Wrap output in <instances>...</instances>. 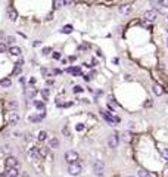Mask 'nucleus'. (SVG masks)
<instances>
[{
    "label": "nucleus",
    "instance_id": "nucleus-1",
    "mask_svg": "<svg viewBox=\"0 0 168 177\" xmlns=\"http://www.w3.org/2000/svg\"><path fill=\"white\" fill-rule=\"evenodd\" d=\"M100 115L103 117V120L106 121V123L112 124V126H115V124H118L119 121H121V118L117 117V115H111L109 112H105V111H100Z\"/></svg>",
    "mask_w": 168,
    "mask_h": 177
},
{
    "label": "nucleus",
    "instance_id": "nucleus-2",
    "mask_svg": "<svg viewBox=\"0 0 168 177\" xmlns=\"http://www.w3.org/2000/svg\"><path fill=\"white\" fill-rule=\"evenodd\" d=\"M68 173L69 174H72V176H77V174H80L81 173V165L75 161V162H71L68 165Z\"/></svg>",
    "mask_w": 168,
    "mask_h": 177
},
{
    "label": "nucleus",
    "instance_id": "nucleus-3",
    "mask_svg": "<svg viewBox=\"0 0 168 177\" xmlns=\"http://www.w3.org/2000/svg\"><path fill=\"white\" fill-rule=\"evenodd\" d=\"M143 16H145V19L147 21V22H155L156 18H158V12L153 10V9H149V10H146V12H145Z\"/></svg>",
    "mask_w": 168,
    "mask_h": 177
},
{
    "label": "nucleus",
    "instance_id": "nucleus-4",
    "mask_svg": "<svg viewBox=\"0 0 168 177\" xmlns=\"http://www.w3.org/2000/svg\"><path fill=\"white\" fill-rule=\"evenodd\" d=\"M118 142H119V137H118V134H117V133H114V134L108 136V145H109V148L115 149V148L118 146Z\"/></svg>",
    "mask_w": 168,
    "mask_h": 177
},
{
    "label": "nucleus",
    "instance_id": "nucleus-5",
    "mask_svg": "<svg viewBox=\"0 0 168 177\" xmlns=\"http://www.w3.org/2000/svg\"><path fill=\"white\" fill-rule=\"evenodd\" d=\"M103 168H105V165H103V161H95L93 162V170H95V173L97 174V176H102L103 174Z\"/></svg>",
    "mask_w": 168,
    "mask_h": 177
},
{
    "label": "nucleus",
    "instance_id": "nucleus-6",
    "mask_svg": "<svg viewBox=\"0 0 168 177\" xmlns=\"http://www.w3.org/2000/svg\"><path fill=\"white\" fill-rule=\"evenodd\" d=\"M65 159H66L69 164L75 162V161L78 159V154L75 152V150H66V152H65Z\"/></svg>",
    "mask_w": 168,
    "mask_h": 177
},
{
    "label": "nucleus",
    "instance_id": "nucleus-7",
    "mask_svg": "<svg viewBox=\"0 0 168 177\" xmlns=\"http://www.w3.org/2000/svg\"><path fill=\"white\" fill-rule=\"evenodd\" d=\"M44 111H41V114H31V115H30V121H31V123H41V121H43V118H44Z\"/></svg>",
    "mask_w": 168,
    "mask_h": 177
},
{
    "label": "nucleus",
    "instance_id": "nucleus-8",
    "mask_svg": "<svg viewBox=\"0 0 168 177\" xmlns=\"http://www.w3.org/2000/svg\"><path fill=\"white\" fill-rule=\"evenodd\" d=\"M119 139H121V142H124V143H130V142L133 140V134L128 130H124L121 134H119Z\"/></svg>",
    "mask_w": 168,
    "mask_h": 177
},
{
    "label": "nucleus",
    "instance_id": "nucleus-9",
    "mask_svg": "<svg viewBox=\"0 0 168 177\" xmlns=\"http://www.w3.org/2000/svg\"><path fill=\"white\" fill-rule=\"evenodd\" d=\"M131 9H133V6L128 5V3L119 5V8H118V10H119V14H121V15H128L130 12H131Z\"/></svg>",
    "mask_w": 168,
    "mask_h": 177
},
{
    "label": "nucleus",
    "instance_id": "nucleus-10",
    "mask_svg": "<svg viewBox=\"0 0 168 177\" xmlns=\"http://www.w3.org/2000/svg\"><path fill=\"white\" fill-rule=\"evenodd\" d=\"M6 164V168H9V167H18V159L15 158V156H8L5 161Z\"/></svg>",
    "mask_w": 168,
    "mask_h": 177
},
{
    "label": "nucleus",
    "instance_id": "nucleus-11",
    "mask_svg": "<svg viewBox=\"0 0 168 177\" xmlns=\"http://www.w3.org/2000/svg\"><path fill=\"white\" fill-rule=\"evenodd\" d=\"M6 174H8L9 177H18L19 176L18 167H9V168H6Z\"/></svg>",
    "mask_w": 168,
    "mask_h": 177
},
{
    "label": "nucleus",
    "instance_id": "nucleus-12",
    "mask_svg": "<svg viewBox=\"0 0 168 177\" xmlns=\"http://www.w3.org/2000/svg\"><path fill=\"white\" fill-rule=\"evenodd\" d=\"M8 16H9V19L14 22V21H16L18 19V12H16V9H14V8H9L8 9Z\"/></svg>",
    "mask_w": 168,
    "mask_h": 177
},
{
    "label": "nucleus",
    "instance_id": "nucleus-13",
    "mask_svg": "<svg viewBox=\"0 0 168 177\" xmlns=\"http://www.w3.org/2000/svg\"><path fill=\"white\" fill-rule=\"evenodd\" d=\"M8 121H9L10 124H18V121H19V114H16V112H12V114H9V117H8Z\"/></svg>",
    "mask_w": 168,
    "mask_h": 177
},
{
    "label": "nucleus",
    "instance_id": "nucleus-14",
    "mask_svg": "<svg viewBox=\"0 0 168 177\" xmlns=\"http://www.w3.org/2000/svg\"><path fill=\"white\" fill-rule=\"evenodd\" d=\"M152 90H153V93H155L156 96H162V95H164V89L159 86L158 83H155L153 86H152Z\"/></svg>",
    "mask_w": 168,
    "mask_h": 177
},
{
    "label": "nucleus",
    "instance_id": "nucleus-15",
    "mask_svg": "<svg viewBox=\"0 0 168 177\" xmlns=\"http://www.w3.org/2000/svg\"><path fill=\"white\" fill-rule=\"evenodd\" d=\"M9 53L12 55V56H19V55H21V47H18V46H10Z\"/></svg>",
    "mask_w": 168,
    "mask_h": 177
},
{
    "label": "nucleus",
    "instance_id": "nucleus-16",
    "mask_svg": "<svg viewBox=\"0 0 168 177\" xmlns=\"http://www.w3.org/2000/svg\"><path fill=\"white\" fill-rule=\"evenodd\" d=\"M66 73L72 74V75H83L81 69L78 68V67H71V68H68V69H66Z\"/></svg>",
    "mask_w": 168,
    "mask_h": 177
},
{
    "label": "nucleus",
    "instance_id": "nucleus-17",
    "mask_svg": "<svg viewBox=\"0 0 168 177\" xmlns=\"http://www.w3.org/2000/svg\"><path fill=\"white\" fill-rule=\"evenodd\" d=\"M25 95H27L28 99H32V97H36L37 90L34 89V87H31V89H27V90H25Z\"/></svg>",
    "mask_w": 168,
    "mask_h": 177
},
{
    "label": "nucleus",
    "instance_id": "nucleus-18",
    "mask_svg": "<svg viewBox=\"0 0 168 177\" xmlns=\"http://www.w3.org/2000/svg\"><path fill=\"white\" fill-rule=\"evenodd\" d=\"M30 156L31 158H38L40 156V149L38 148H31L30 149Z\"/></svg>",
    "mask_w": 168,
    "mask_h": 177
},
{
    "label": "nucleus",
    "instance_id": "nucleus-19",
    "mask_svg": "<svg viewBox=\"0 0 168 177\" xmlns=\"http://www.w3.org/2000/svg\"><path fill=\"white\" fill-rule=\"evenodd\" d=\"M137 177H152V176H150V173L147 171V170H145V168H140V170L137 171Z\"/></svg>",
    "mask_w": 168,
    "mask_h": 177
},
{
    "label": "nucleus",
    "instance_id": "nucleus-20",
    "mask_svg": "<svg viewBox=\"0 0 168 177\" xmlns=\"http://www.w3.org/2000/svg\"><path fill=\"white\" fill-rule=\"evenodd\" d=\"M34 108L37 111H44V102H41V100H34Z\"/></svg>",
    "mask_w": 168,
    "mask_h": 177
},
{
    "label": "nucleus",
    "instance_id": "nucleus-21",
    "mask_svg": "<svg viewBox=\"0 0 168 177\" xmlns=\"http://www.w3.org/2000/svg\"><path fill=\"white\" fill-rule=\"evenodd\" d=\"M49 146H50V148H53V149H58V148L61 146V143H59L58 139H50V140H49Z\"/></svg>",
    "mask_w": 168,
    "mask_h": 177
},
{
    "label": "nucleus",
    "instance_id": "nucleus-22",
    "mask_svg": "<svg viewBox=\"0 0 168 177\" xmlns=\"http://www.w3.org/2000/svg\"><path fill=\"white\" fill-rule=\"evenodd\" d=\"M0 86H2V87H6V89H8V87L12 86V80H10V78H3V80L0 81Z\"/></svg>",
    "mask_w": 168,
    "mask_h": 177
},
{
    "label": "nucleus",
    "instance_id": "nucleus-23",
    "mask_svg": "<svg viewBox=\"0 0 168 177\" xmlns=\"http://www.w3.org/2000/svg\"><path fill=\"white\" fill-rule=\"evenodd\" d=\"M37 139H38V142H44L46 139H47V133H46L44 130H41V132L38 133V136H37Z\"/></svg>",
    "mask_w": 168,
    "mask_h": 177
},
{
    "label": "nucleus",
    "instance_id": "nucleus-24",
    "mask_svg": "<svg viewBox=\"0 0 168 177\" xmlns=\"http://www.w3.org/2000/svg\"><path fill=\"white\" fill-rule=\"evenodd\" d=\"M159 149H161V155H162V158L168 161V149H167V148H161V146H159Z\"/></svg>",
    "mask_w": 168,
    "mask_h": 177
},
{
    "label": "nucleus",
    "instance_id": "nucleus-25",
    "mask_svg": "<svg viewBox=\"0 0 168 177\" xmlns=\"http://www.w3.org/2000/svg\"><path fill=\"white\" fill-rule=\"evenodd\" d=\"M40 93H41V96H43V99H44V100H47V99H49V95H50L49 89H43V90H41Z\"/></svg>",
    "mask_w": 168,
    "mask_h": 177
},
{
    "label": "nucleus",
    "instance_id": "nucleus-26",
    "mask_svg": "<svg viewBox=\"0 0 168 177\" xmlns=\"http://www.w3.org/2000/svg\"><path fill=\"white\" fill-rule=\"evenodd\" d=\"M62 5H64L62 0H53V8H55V9H59Z\"/></svg>",
    "mask_w": 168,
    "mask_h": 177
},
{
    "label": "nucleus",
    "instance_id": "nucleus-27",
    "mask_svg": "<svg viewBox=\"0 0 168 177\" xmlns=\"http://www.w3.org/2000/svg\"><path fill=\"white\" fill-rule=\"evenodd\" d=\"M21 73H22V68H21V65H16L14 69V74L15 75H21Z\"/></svg>",
    "mask_w": 168,
    "mask_h": 177
},
{
    "label": "nucleus",
    "instance_id": "nucleus-28",
    "mask_svg": "<svg viewBox=\"0 0 168 177\" xmlns=\"http://www.w3.org/2000/svg\"><path fill=\"white\" fill-rule=\"evenodd\" d=\"M61 31H62V32H65V34H68V32H71V31H72V27H71V25H66V27H64L62 30H61Z\"/></svg>",
    "mask_w": 168,
    "mask_h": 177
},
{
    "label": "nucleus",
    "instance_id": "nucleus-29",
    "mask_svg": "<svg viewBox=\"0 0 168 177\" xmlns=\"http://www.w3.org/2000/svg\"><path fill=\"white\" fill-rule=\"evenodd\" d=\"M6 50H9V47H8L5 43H0V53H5Z\"/></svg>",
    "mask_w": 168,
    "mask_h": 177
},
{
    "label": "nucleus",
    "instance_id": "nucleus-30",
    "mask_svg": "<svg viewBox=\"0 0 168 177\" xmlns=\"http://www.w3.org/2000/svg\"><path fill=\"white\" fill-rule=\"evenodd\" d=\"M9 108H10V109H16V108H18V100L9 102Z\"/></svg>",
    "mask_w": 168,
    "mask_h": 177
},
{
    "label": "nucleus",
    "instance_id": "nucleus-31",
    "mask_svg": "<svg viewBox=\"0 0 168 177\" xmlns=\"http://www.w3.org/2000/svg\"><path fill=\"white\" fill-rule=\"evenodd\" d=\"M52 58H53L55 61H61V53L59 52H53V53H52Z\"/></svg>",
    "mask_w": 168,
    "mask_h": 177
},
{
    "label": "nucleus",
    "instance_id": "nucleus-32",
    "mask_svg": "<svg viewBox=\"0 0 168 177\" xmlns=\"http://www.w3.org/2000/svg\"><path fill=\"white\" fill-rule=\"evenodd\" d=\"M47 152H49V149H47V148L40 149V156H47Z\"/></svg>",
    "mask_w": 168,
    "mask_h": 177
},
{
    "label": "nucleus",
    "instance_id": "nucleus-33",
    "mask_svg": "<svg viewBox=\"0 0 168 177\" xmlns=\"http://www.w3.org/2000/svg\"><path fill=\"white\" fill-rule=\"evenodd\" d=\"M75 128H77V132H83V130H84V124L78 123L77 126H75Z\"/></svg>",
    "mask_w": 168,
    "mask_h": 177
},
{
    "label": "nucleus",
    "instance_id": "nucleus-34",
    "mask_svg": "<svg viewBox=\"0 0 168 177\" xmlns=\"http://www.w3.org/2000/svg\"><path fill=\"white\" fill-rule=\"evenodd\" d=\"M50 52H52V47H44V49L41 50V53L43 55H49Z\"/></svg>",
    "mask_w": 168,
    "mask_h": 177
},
{
    "label": "nucleus",
    "instance_id": "nucleus-35",
    "mask_svg": "<svg viewBox=\"0 0 168 177\" xmlns=\"http://www.w3.org/2000/svg\"><path fill=\"white\" fill-rule=\"evenodd\" d=\"M64 134H65L66 137H69V136H71V132H69V128L66 127V126L64 127Z\"/></svg>",
    "mask_w": 168,
    "mask_h": 177
},
{
    "label": "nucleus",
    "instance_id": "nucleus-36",
    "mask_svg": "<svg viewBox=\"0 0 168 177\" xmlns=\"http://www.w3.org/2000/svg\"><path fill=\"white\" fill-rule=\"evenodd\" d=\"M145 108H147V109L152 108V100H150V99H147V100L145 102Z\"/></svg>",
    "mask_w": 168,
    "mask_h": 177
},
{
    "label": "nucleus",
    "instance_id": "nucleus-37",
    "mask_svg": "<svg viewBox=\"0 0 168 177\" xmlns=\"http://www.w3.org/2000/svg\"><path fill=\"white\" fill-rule=\"evenodd\" d=\"M62 73H64V71H62V69H59V68H55V69H53V74H55V75H59V74H62Z\"/></svg>",
    "mask_w": 168,
    "mask_h": 177
},
{
    "label": "nucleus",
    "instance_id": "nucleus-38",
    "mask_svg": "<svg viewBox=\"0 0 168 177\" xmlns=\"http://www.w3.org/2000/svg\"><path fill=\"white\" fill-rule=\"evenodd\" d=\"M53 84H55L53 80H46V86H47V87H52Z\"/></svg>",
    "mask_w": 168,
    "mask_h": 177
},
{
    "label": "nucleus",
    "instance_id": "nucleus-39",
    "mask_svg": "<svg viewBox=\"0 0 168 177\" xmlns=\"http://www.w3.org/2000/svg\"><path fill=\"white\" fill-rule=\"evenodd\" d=\"M75 61H77V56H72V55H71V56L68 58V62H71V64H72V62H75Z\"/></svg>",
    "mask_w": 168,
    "mask_h": 177
},
{
    "label": "nucleus",
    "instance_id": "nucleus-40",
    "mask_svg": "<svg viewBox=\"0 0 168 177\" xmlns=\"http://www.w3.org/2000/svg\"><path fill=\"white\" fill-rule=\"evenodd\" d=\"M74 91H75V93H81L83 89H81L80 86H75V87H74Z\"/></svg>",
    "mask_w": 168,
    "mask_h": 177
},
{
    "label": "nucleus",
    "instance_id": "nucleus-41",
    "mask_svg": "<svg viewBox=\"0 0 168 177\" xmlns=\"http://www.w3.org/2000/svg\"><path fill=\"white\" fill-rule=\"evenodd\" d=\"M161 5H162L164 8H168V0H161Z\"/></svg>",
    "mask_w": 168,
    "mask_h": 177
},
{
    "label": "nucleus",
    "instance_id": "nucleus-42",
    "mask_svg": "<svg viewBox=\"0 0 168 177\" xmlns=\"http://www.w3.org/2000/svg\"><path fill=\"white\" fill-rule=\"evenodd\" d=\"M62 2H64V5H65V6H69L71 3H72V0H62Z\"/></svg>",
    "mask_w": 168,
    "mask_h": 177
},
{
    "label": "nucleus",
    "instance_id": "nucleus-43",
    "mask_svg": "<svg viewBox=\"0 0 168 177\" xmlns=\"http://www.w3.org/2000/svg\"><path fill=\"white\" fill-rule=\"evenodd\" d=\"M72 102H66V103H64V108H69V106H72Z\"/></svg>",
    "mask_w": 168,
    "mask_h": 177
},
{
    "label": "nucleus",
    "instance_id": "nucleus-44",
    "mask_svg": "<svg viewBox=\"0 0 168 177\" xmlns=\"http://www.w3.org/2000/svg\"><path fill=\"white\" fill-rule=\"evenodd\" d=\"M8 41H9V43H12V44H14V43H15V37H9V38H8Z\"/></svg>",
    "mask_w": 168,
    "mask_h": 177
},
{
    "label": "nucleus",
    "instance_id": "nucleus-45",
    "mask_svg": "<svg viewBox=\"0 0 168 177\" xmlns=\"http://www.w3.org/2000/svg\"><path fill=\"white\" fill-rule=\"evenodd\" d=\"M30 84H31V86H34V84H36V78H31V80H30Z\"/></svg>",
    "mask_w": 168,
    "mask_h": 177
},
{
    "label": "nucleus",
    "instance_id": "nucleus-46",
    "mask_svg": "<svg viewBox=\"0 0 168 177\" xmlns=\"http://www.w3.org/2000/svg\"><path fill=\"white\" fill-rule=\"evenodd\" d=\"M19 81H21V84H25V78L21 77V78H19Z\"/></svg>",
    "mask_w": 168,
    "mask_h": 177
},
{
    "label": "nucleus",
    "instance_id": "nucleus-47",
    "mask_svg": "<svg viewBox=\"0 0 168 177\" xmlns=\"http://www.w3.org/2000/svg\"><path fill=\"white\" fill-rule=\"evenodd\" d=\"M41 41H34V47H37V46H40Z\"/></svg>",
    "mask_w": 168,
    "mask_h": 177
},
{
    "label": "nucleus",
    "instance_id": "nucleus-48",
    "mask_svg": "<svg viewBox=\"0 0 168 177\" xmlns=\"http://www.w3.org/2000/svg\"><path fill=\"white\" fill-rule=\"evenodd\" d=\"M22 177H30V174H28V173H25V171H24V173H22Z\"/></svg>",
    "mask_w": 168,
    "mask_h": 177
},
{
    "label": "nucleus",
    "instance_id": "nucleus-49",
    "mask_svg": "<svg viewBox=\"0 0 168 177\" xmlns=\"http://www.w3.org/2000/svg\"><path fill=\"white\" fill-rule=\"evenodd\" d=\"M128 177H134V176H128Z\"/></svg>",
    "mask_w": 168,
    "mask_h": 177
}]
</instances>
